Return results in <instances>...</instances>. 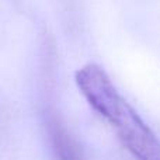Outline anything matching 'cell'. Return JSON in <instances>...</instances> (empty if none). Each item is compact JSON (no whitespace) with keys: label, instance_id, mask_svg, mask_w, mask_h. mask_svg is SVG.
I'll list each match as a JSON object with an SVG mask.
<instances>
[{"label":"cell","instance_id":"6da1fadb","mask_svg":"<svg viewBox=\"0 0 160 160\" xmlns=\"http://www.w3.org/2000/svg\"><path fill=\"white\" fill-rule=\"evenodd\" d=\"M76 84L87 102L115 129L121 143L136 160H160V141L119 94L110 76L88 63L75 75Z\"/></svg>","mask_w":160,"mask_h":160},{"label":"cell","instance_id":"7a4b0ae2","mask_svg":"<svg viewBox=\"0 0 160 160\" xmlns=\"http://www.w3.org/2000/svg\"><path fill=\"white\" fill-rule=\"evenodd\" d=\"M48 135L55 160H83L82 149L58 117L48 118Z\"/></svg>","mask_w":160,"mask_h":160}]
</instances>
